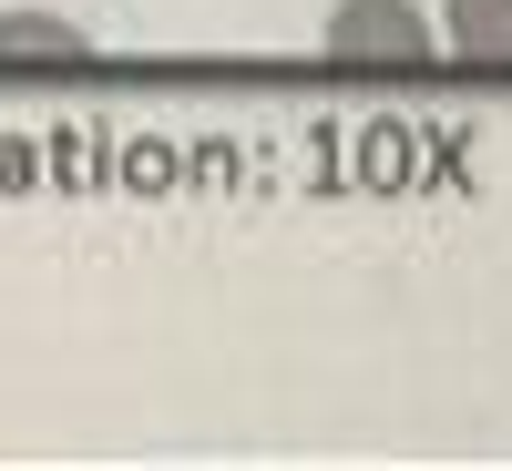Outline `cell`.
Returning a JSON list of instances; mask_svg holds the SVG:
<instances>
[{"label": "cell", "mask_w": 512, "mask_h": 471, "mask_svg": "<svg viewBox=\"0 0 512 471\" xmlns=\"http://www.w3.org/2000/svg\"><path fill=\"white\" fill-rule=\"evenodd\" d=\"M441 41L482 72H512V0H451L441 11Z\"/></svg>", "instance_id": "7a4b0ae2"}, {"label": "cell", "mask_w": 512, "mask_h": 471, "mask_svg": "<svg viewBox=\"0 0 512 471\" xmlns=\"http://www.w3.org/2000/svg\"><path fill=\"white\" fill-rule=\"evenodd\" d=\"M441 52V31L410 11V0H338L328 11V62H359V72H420Z\"/></svg>", "instance_id": "6da1fadb"}, {"label": "cell", "mask_w": 512, "mask_h": 471, "mask_svg": "<svg viewBox=\"0 0 512 471\" xmlns=\"http://www.w3.org/2000/svg\"><path fill=\"white\" fill-rule=\"evenodd\" d=\"M82 52H93V41H82L72 21H52V11H0V62H82Z\"/></svg>", "instance_id": "3957f363"}]
</instances>
